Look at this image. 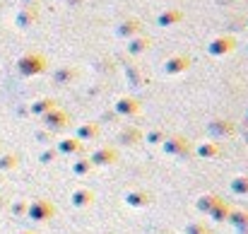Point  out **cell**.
Returning <instances> with one entry per match:
<instances>
[{
	"instance_id": "obj_1",
	"label": "cell",
	"mask_w": 248,
	"mask_h": 234,
	"mask_svg": "<svg viewBox=\"0 0 248 234\" xmlns=\"http://www.w3.org/2000/svg\"><path fill=\"white\" fill-rule=\"evenodd\" d=\"M229 49H232V41H229V39H224V41H215V46H212L215 53H222V51H229Z\"/></svg>"
},
{
	"instance_id": "obj_2",
	"label": "cell",
	"mask_w": 248,
	"mask_h": 234,
	"mask_svg": "<svg viewBox=\"0 0 248 234\" xmlns=\"http://www.w3.org/2000/svg\"><path fill=\"white\" fill-rule=\"evenodd\" d=\"M178 17H181L178 12H166V15H162V19H159V22H162V24H169V22H176Z\"/></svg>"
}]
</instances>
